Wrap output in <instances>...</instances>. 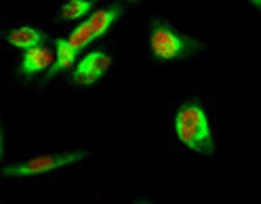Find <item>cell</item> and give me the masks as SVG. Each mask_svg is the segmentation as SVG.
Masks as SVG:
<instances>
[{
  "instance_id": "obj_5",
  "label": "cell",
  "mask_w": 261,
  "mask_h": 204,
  "mask_svg": "<svg viewBox=\"0 0 261 204\" xmlns=\"http://www.w3.org/2000/svg\"><path fill=\"white\" fill-rule=\"evenodd\" d=\"M114 55L110 49H91L72 70V82L78 86H95L110 72Z\"/></svg>"
},
{
  "instance_id": "obj_1",
  "label": "cell",
  "mask_w": 261,
  "mask_h": 204,
  "mask_svg": "<svg viewBox=\"0 0 261 204\" xmlns=\"http://www.w3.org/2000/svg\"><path fill=\"white\" fill-rule=\"evenodd\" d=\"M171 143L198 160H213L217 156V120L215 109L200 95L181 99L173 105Z\"/></svg>"
},
{
  "instance_id": "obj_3",
  "label": "cell",
  "mask_w": 261,
  "mask_h": 204,
  "mask_svg": "<svg viewBox=\"0 0 261 204\" xmlns=\"http://www.w3.org/2000/svg\"><path fill=\"white\" fill-rule=\"evenodd\" d=\"M122 15H124V7L122 5H97V9L89 15L83 23H78V25H74L70 30V36H68L70 49L76 55H80L93 40L103 36L112 27V23H116Z\"/></svg>"
},
{
  "instance_id": "obj_4",
  "label": "cell",
  "mask_w": 261,
  "mask_h": 204,
  "mask_svg": "<svg viewBox=\"0 0 261 204\" xmlns=\"http://www.w3.org/2000/svg\"><path fill=\"white\" fill-rule=\"evenodd\" d=\"M87 150H70V152H55V154H42V156H32V158L15 164L7 170V175L19 177V179H42L51 172L72 168L83 164Z\"/></svg>"
},
{
  "instance_id": "obj_6",
  "label": "cell",
  "mask_w": 261,
  "mask_h": 204,
  "mask_svg": "<svg viewBox=\"0 0 261 204\" xmlns=\"http://www.w3.org/2000/svg\"><path fill=\"white\" fill-rule=\"evenodd\" d=\"M57 66V49H53L48 42H40L32 49H25L19 57V74L25 78H34L48 70H55Z\"/></svg>"
},
{
  "instance_id": "obj_7",
  "label": "cell",
  "mask_w": 261,
  "mask_h": 204,
  "mask_svg": "<svg viewBox=\"0 0 261 204\" xmlns=\"http://www.w3.org/2000/svg\"><path fill=\"white\" fill-rule=\"evenodd\" d=\"M5 42L9 46H17V49H32L40 42H44L42 32L34 23H17L13 25L9 32H5Z\"/></svg>"
},
{
  "instance_id": "obj_2",
  "label": "cell",
  "mask_w": 261,
  "mask_h": 204,
  "mask_svg": "<svg viewBox=\"0 0 261 204\" xmlns=\"http://www.w3.org/2000/svg\"><path fill=\"white\" fill-rule=\"evenodd\" d=\"M145 51L156 64H190L208 51V44L156 15L145 27Z\"/></svg>"
},
{
  "instance_id": "obj_9",
  "label": "cell",
  "mask_w": 261,
  "mask_h": 204,
  "mask_svg": "<svg viewBox=\"0 0 261 204\" xmlns=\"http://www.w3.org/2000/svg\"><path fill=\"white\" fill-rule=\"evenodd\" d=\"M55 40V49H57V66H55V74H65V72H72L74 64H76V53L70 49L68 40H63L59 36L53 38Z\"/></svg>"
},
{
  "instance_id": "obj_8",
  "label": "cell",
  "mask_w": 261,
  "mask_h": 204,
  "mask_svg": "<svg viewBox=\"0 0 261 204\" xmlns=\"http://www.w3.org/2000/svg\"><path fill=\"white\" fill-rule=\"evenodd\" d=\"M95 9H97L95 3H78V0H72V3H65L57 9L55 21L57 23H72L78 19H87Z\"/></svg>"
}]
</instances>
